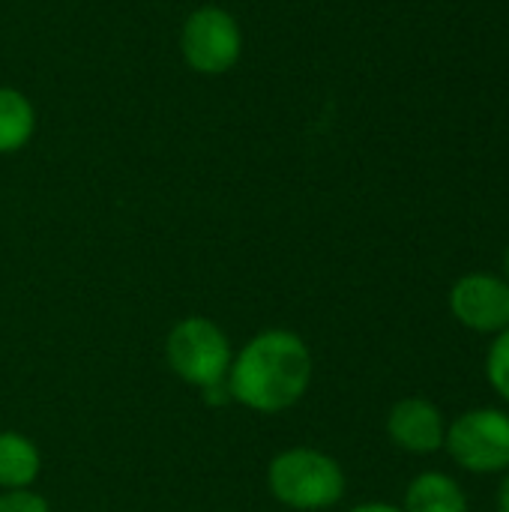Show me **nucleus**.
<instances>
[{
  "label": "nucleus",
  "instance_id": "obj_1",
  "mask_svg": "<svg viewBox=\"0 0 509 512\" xmlns=\"http://www.w3.org/2000/svg\"><path fill=\"white\" fill-rule=\"evenodd\" d=\"M312 384V351L291 330H264L243 345L228 369V396L249 411L279 414Z\"/></svg>",
  "mask_w": 509,
  "mask_h": 512
},
{
  "label": "nucleus",
  "instance_id": "obj_2",
  "mask_svg": "<svg viewBox=\"0 0 509 512\" xmlns=\"http://www.w3.org/2000/svg\"><path fill=\"white\" fill-rule=\"evenodd\" d=\"M267 486L273 498L291 510H327L345 495V471L321 450L294 447L270 462Z\"/></svg>",
  "mask_w": 509,
  "mask_h": 512
},
{
  "label": "nucleus",
  "instance_id": "obj_3",
  "mask_svg": "<svg viewBox=\"0 0 509 512\" xmlns=\"http://www.w3.org/2000/svg\"><path fill=\"white\" fill-rule=\"evenodd\" d=\"M165 357L177 378L201 390L219 387L228 378L234 360L225 330H219V324L201 315L174 324L165 342Z\"/></svg>",
  "mask_w": 509,
  "mask_h": 512
},
{
  "label": "nucleus",
  "instance_id": "obj_4",
  "mask_svg": "<svg viewBox=\"0 0 509 512\" xmlns=\"http://www.w3.org/2000/svg\"><path fill=\"white\" fill-rule=\"evenodd\" d=\"M180 57L195 75L231 72L243 57L240 21L216 3L192 9L180 27Z\"/></svg>",
  "mask_w": 509,
  "mask_h": 512
},
{
  "label": "nucleus",
  "instance_id": "obj_5",
  "mask_svg": "<svg viewBox=\"0 0 509 512\" xmlns=\"http://www.w3.org/2000/svg\"><path fill=\"white\" fill-rule=\"evenodd\" d=\"M444 450L450 459L480 477L509 471V414L501 408H474L447 426Z\"/></svg>",
  "mask_w": 509,
  "mask_h": 512
},
{
  "label": "nucleus",
  "instance_id": "obj_6",
  "mask_svg": "<svg viewBox=\"0 0 509 512\" xmlns=\"http://www.w3.org/2000/svg\"><path fill=\"white\" fill-rule=\"evenodd\" d=\"M453 318L474 333L498 336L509 330V282L495 273H468L450 288Z\"/></svg>",
  "mask_w": 509,
  "mask_h": 512
},
{
  "label": "nucleus",
  "instance_id": "obj_7",
  "mask_svg": "<svg viewBox=\"0 0 509 512\" xmlns=\"http://www.w3.org/2000/svg\"><path fill=\"white\" fill-rule=\"evenodd\" d=\"M387 435L390 441L414 456H429L444 450L447 420L438 405L423 396H408L396 402L387 414Z\"/></svg>",
  "mask_w": 509,
  "mask_h": 512
},
{
  "label": "nucleus",
  "instance_id": "obj_8",
  "mask_svg": "<svg viewBox=\"0 0 509 512\" xmlns=\"http://www.w3.org/2000/svg\"><path fill=\"white\" fill-rule=\"evenodd\" d=\"M402 512H468V495L453 477L426 471L411 480Z\"/></svg>",
  "mask_w": 509,
  "mask_h": 512
},
{
  "label": "nucleus",
  "instance_id": "obj_9",
  "mask_svg": "<svg viewBox=\"0 0 509 512\" xmlns=\"http://www.w3.org/2000/svg\"><path fill=\"white\" fill-rule=\"evenodd\" d=\"M36 108L18 87L0 84V156L18 153L33 141Z\"/></svg>",
  "mask_w": 509,
  "mask_h": 512
},
{
  "label": "nucleus",
  "instance_id": "obj_10",
  "mask_svg": "<svg viewBox=\"0 0 509 512\" xmlns=\"http://www.w3.org/2000/svg\"><path fill=\"white\" fill-rule=\"evenodd\" d=\"M42 456L21 432H0V489H27L39 477Z\"/></svg>",
  "mask_w": 509,
  "mask_h": 512
},
{
  "label": "nucleus",
  "instance_id": "obj_11",
  "mask_svg": "<svg viewBox=\"0 0 509 512\" xmlns=\"http://www.w3.org/2000/svg\"><path fill=\"white\" fill-rule=\"evenodd\" d=\"M486 381L509 405V330L498 333L486 351Z\"/></svg>",
  "mask_w": 509,
  "mask_h": 512
},
{
  "label": "nucleus",
  "instance_id": "obj_12",
  "mask_svg": "<svg viewBox=\"0 0 509 512\" xmlns=\"http://www.w3.org/2000/svg\"><path fill=\"white\" fill-rule=\"evenodd\" d=\"M0 512H48V501L33 492L30 486L27 489H6L0 495Z\"/></svg>",
  "mask_w": 509,
  "mask_h": 512
},
{
  "label": "nucleus",
  "instance_id": "obj_13",
  "mask_svg": "<svg viewBox=\"0 0 509 512\" xmlns=\"http://www.w3.org/2000/svg\"><path fill=\"white\" fill-rule=\"evenodd\" d=\"M498 512H509V471L498 486Z\"/></svg>",
  "mask_w": 509,
  "mask_h": 512
},
{
  "label": "nucleus",
  "instance_id": "obj_14",
  "mask_svg": "<svg viewBox=\"0 0 509 512\" xmlns=\"http://www.w3.org/2000/svg\"><path fill=\"white\" fill-rule=\"evenodd\" d=\"M351 512H402L399 507H393V504H381V501H372V504H360V507H354Z\"/></svg>",
  "mask_w": 509,
  "mask_h": 512
},
{
  "label": "nucleus",
  "instance_id": "obj_15",
  "mask_svg": "<svg viewBox=\"0 0 509 512\" xmlns=\"http://www.w3.org/2000/svg\"><path fill=\"white\" fill-rule=\"evenodd\" d=\"M504 279L509 282V246H507V252H504Z\"/></svg>",
  "mask_w": 509,
  "mask_h": 512
}]
</instances>
